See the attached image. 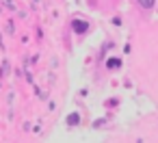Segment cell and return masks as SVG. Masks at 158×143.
I'll return each instance as SVG.
<instances>
[{
  "label": "cell",
  "instance_id": "obj_3",
  "mask_svg": "<svg viewBox=\"0 0 158 143\" xmlns=\"http://www.w3.org/2000/svg\"><path fill=\"white\" fill-rule=\"evenodd\" d=\"M117 65H119V61H108V67H110V69H113V67H117Z\"/></svg>",
  "mask_w": 158,
  "mask_h": 143
},
{
  "label": "cell",
  "instance_id": "obj_2",
  "mask_svg": "<svg viewBox=\"0 0 158 143\" xmlns=\"http://www.w3.org/2000/svg\"><path fill=\"white\" fill-rule=\"evenodd\" d=\"M136 2H139L143 9H152V7L156 5V0H136Z\"/></svg>",
  "mask_w": 158,
  "mask_h": 143
},
{
  "label": "cell",
  "instance_id": "obj_1",
  "mask_svg": "<svg viewBox=\"0 0 158 143\" xmlns=\"http://www.w3.org/2000/svg\"><path fill=\"white\" fill-rule=\"evenodd\" d=\"M74 31H76V33L87 31V22H82V20H74Z\"/></svg>",
  "mask_w": 158,
  "mask_h": 143
}]
</instances>
